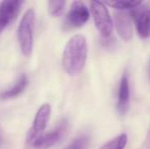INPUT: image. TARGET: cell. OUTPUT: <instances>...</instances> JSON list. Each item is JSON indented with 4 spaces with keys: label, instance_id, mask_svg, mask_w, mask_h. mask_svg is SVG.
<instances>
[{
    "label": "cell",
    "instance_id": "cell-7",
    "mask_svg": "<svg viewBox=\"0 0 150 149\" xmlns=\"http://www.w3.org/2000/svg\"><path fill=\"white\" fill-rule=\"evenodd\" d=\"M24 4L23 1H2L0 2V34L3 30L13 22Z\"/></svg>",
    "mask_w": 150,
    "mask_h": 149
},
{
    "label": "cell",
    "instance_id": "cell-15",
    "mask_svg": "<svg viewBox=\"0 0 150 149\" xmlns=\"http://www.w3.org/2000/svg\"><path fill=\"white\" fill-rule=\"evenodd\" d=\"M89 144V137L87 135H82L76 138L67 147L64 149H87Z\"/></svg>",
    "mask_w": 150,
    "mask_h": 149
},
{
    "label": "cell",
    "instance_id": "cell-3",
    "mask_svg": "<svg viewBox=\"0 0 150 149\" xmlns=\"http://www.w3.org/2000/svg\"><path fill=\"white\" fill-rule=\"evenodd\" d=\"M91 13H92L94 24L98 32L104 38H107L112 33V20L110 13L105 6L104 2L91 1L90 2Z\"/></svg>",
    "mask_w": 150,
    "mask_h": 149
},
{
    "label": "cell",
    "instance_id": "cell-10",
    "mask_svg": "<svg viewBox=\"0 0 150 149\" xmlns=\"http://www.w3.org/2000/svg\"><path fill=\"white\" fill-rule=\"evenodd\" d=\"M129 99H130V83L128 76L125 73L120 78L119 92H117V110L120 113L126 112Z\"/></svg>",
    "mask_w": 150,
    "mask_h": 149
},
{
    "label": "cell",
    "instance_id": "cell-11",
    "mask_svg": "<svg viewBox=\"0 0 150 149\" xmlns=\"http://www.w3.org/2000/svg\"><path fill=\"white\" fill-rule=\"evenodd\" d=\"M27 86H28V78H27L26 75H22L18 79V81L13 84V86L11 88L5 90V91H3L0 94V98L7 100L18 97V96H20L25 91Z\"/></svg>",
    "mask_w": 150,
    "mask_h": 149
},
{
    "label": "cell",
    "instance_id": "cell-17",
    "mask_svg": "<svg viewBox=\"0 0 150 149\" xmlns=\"http://www.w3.org/2000/svg\"><path fill=\"white\" fill-rule=\"evenodd\" d=\"M1 141H2V132L0 130V143H1Z\"/></svg>",
    "mask_w": 150,
    "mask_h": 149
},
{
    "label": "cell",
    "instance_id": "cell-8",
    "mask_svg": "<svg viewBox=\"0 0 150 149\" xmlns=\"http://www.w3.org/2000/svg\"><path fill=\"white\" fill-rule=\"evenodd\" d=\"M115 25L119 36L124 41H130L133 38L132 16L129 12L117 10L115 12Z\"/></svg>",
    "mask_w": 150,
    "mask_h": 149
},
{
    "label": "cell",
    "instance_id": "cell-9",
    "mask_svg": "<svg viewBox=\"0 0 150 149\" xmlns=\"http://www.w3.org/2000/svg\"><path fill=\"white\" fill-rule=\"evenodd\" d=\"M141 6V5H140ZM140 6L133 9L132 14L135 16L137 33L142 39H146L150 37V9L149 8H142Z\"/></svg>",
    "mask_w": 150,
    "mask_h": 149
},
{
    "label": "cell",
    "instance_id": "cell-16",
    "mask_svg": "<svg viewBox=\"0 0 150 149\" xmlns=\"http://www.w3.org/2000/svg\"><path fill=\"white\" fill-rule=\"evenodd\" d=\"M148 75H149V79H150V59H149V64H148Z\"/></svg>",
    "mask_w": 150,
    "mask_h": 149
},
{
    "label": "cell",
    "instance_id": "cell-5",
    "mask_svg": "<svg viewBox=\"0 0 150 149\" xmlns=\"http://www.w3.org/2000/svg\"><path fill=\"white\" fill-rule=\"evenodd\" d=\"M89 18L90 12L85 3L82 1H74L65 16L64 28L67 30L81 28L88 22Z\"/></svg>",
    "mask_w": 150,
    "mask_h": 149
},
{
    "label": "cell",
    "instance_id": "cell-1",
    "mask_svg": "<svg viewBox=\"0 0 150 149\" xmlns=\"http://www.w3.org/2000/svg\"><path fill=\"white\" fill-rule=\"evenodd\" d=\"M88 56V45L83 35L73 36L65 44L62 53V66L69 76H78L83 71Z\"/></svg>",
    "mask_w": 150,
    "mask_h": 149
},
{
    "label": "cell",
    "instance_id": "cell-6",
    "mask_svg": "<svg viewBox=\"0 0 150 149\" xmlns=\"http://www.w3.org/2000/svg\"><path fill=\"white\" fill-rule=\"evenodd\" d=\"M69 131V121L62 119L58 126L49 133L43 134L35 143L32 145L34 149H49L53 147L65 136Z\"/></svg>",
    "mask_w": 150,
    "mask_h": 149
},
{
    "label": "cell",
    "instance_id": "cell-2",
    "mask_svg": "<svg viewBox=\"0 0 150 149\" xmlns=\"http://www.w3.org/2000/svg\"><path fill=\"white\" fill-rule=\"evenodd\" d=\"M34 22H35V11L33 9H29L24 14L20 22V25H18V43H20L21 51L26 57H30L33 52Z\"/></svg>",
    "mask_w": 150,
    "mask_h": 149
},
{
    "label": "cell",
    "instance_id": "cell-13",
    "mask_svg": "<svg viewBox=\"0 0 150 149\" xmlns=\"http://www.w3.org/2000/svg\"><path fill=\"white\" fill-rule=\"evenodd\" d=\"M128 142V137L126 134H120L110 141L106 142L100 147V149H125Z\"/></svg>",
    "mask_w": 150,
    "mask_h": 149
},
{
    "label": "cell",
    "instance_id": "cell-12",
    "mask_svg": "<svg viewBox=\"0 0 150 149\" xmlns=\"http://www.w3.org/2000/svg\"><path fill=\"white\" fill-rule=\"evenodd\" d=\"M104 4H107L108 6L115 8L117 10L120 11H127V10H133L135 8L139 7L142 5L141 1H112V2H106Z\"/></svg>",
    "mask_w": 150,
    "mask_h": 149
},
{
    "label": "cell",
    "instance_id": "cell-14",
    "mask_svg": "<svg viewBox=\"0 0 150 149\" xmlns=\"http://www.w3.org/2000/svg\"><path fill=\"white\" fill-rule=\"evenodd\" d=\"M64 6H65V1H63V0L48 1V12L52 16H57L62 12Z\"/></svg>",
    "mask_w": 150,
    "mask_h": 149
},
{
    "label": "cell",
    "instance_id": "cell-4",
    "mask_svg": "<svg viewBox=\"0 0 150 149\" xmlns=\"http://www.w3.org/2000/svg\"><path fill=\"white\" fill-rule=\"evenodd\" d=\"M51 114V106L49 103H44L40 106L35 119L33 121V125L29 130L28 136H27V144L32 146L42 135L44 134L46 127H47L48 121Z\"/></svg>",
    "mask_w": 150,
    "mask_h": 149
}]
</instances>
